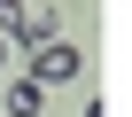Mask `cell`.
<instances>
[{"instance_id":"obj_1","label":"cell","mask_w":132,"mask_h":117,"mask_svg":"<svg viewBox=\"0 0 132 117\" xmlns=\"http://www.w3.org/2000/svg\"><path fill=\"white\" fill-rule=\"evenodd\" d=\"M23 55H31V86H39V94H47V86H70V78L86 70V55L62 39L54 24H31V31H23Z\"/></svg>"},{"instance_id":"obj_2","label":"cell","mask_w":132,"mask_h":117,"mask_svg":"<svg viewBox=\"0 0 132 117\" xmlns=\"http://www.w3.org/2000/svg\"><path fill=\"white\" fill-rule=\"evenodd\" d=\"M39 101H47V94H39L31 78H16L8 94H0V109H8V117H39Z\"/></svg>"},{"instance_id":"obj_3","label":"cell","mask_w":132,"mask_h":117,"mask_svg":"<svg viewBox=\"0 0 132 117\" xmlns=\"http://www.w3.org/2000/svg\"><path fill=\"white\" fill-rule=\"evenodd\" d=\"M31 16H23V0H0V39H23Z\"/></svg>"},{"instance_id":"obj_4","label":"cell","mask_w":132,"mask_h":117,"mask_svg":"<svg viewBox=\"0 0 132 117\" xmlns=\"http://www.w3.org/2000/svg\"><path fill=\"white\" fill-rule=\"evenodd\" d=\"M8 55H16V39H0V70H8Z\"/></svg>"}]
</instances>
